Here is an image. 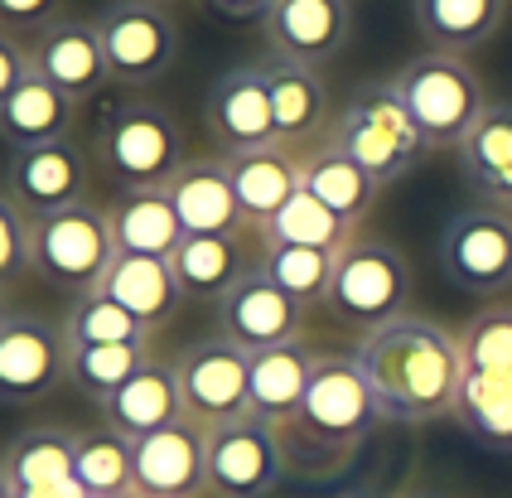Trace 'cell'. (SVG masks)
I'll return each mask as SVG.
<instances>
[{
  "label": "cell",
  "mask_w": 512,
  "mask_h": 498,
  "mask_svg": "<svg viewBox=\"0 0 512 498\" xmlns=\"http://www.w3.org/2000/svg\"><path fill=\"white\" fill-rule=\"evenodd\" d=\"M131 494L136 498H203L208 494V431L189 416L136 440L131 465Z\"/></svg>",
  "instance_id": "obj_16"
},
{
  "label": "cell",
  "mask_w": 512,
  "mask_h": 498,
  "mask_svg": "<svg viewBox=\"0 0 512 498\" xmlns=\"http://www.w3.org/2000/svg\"><path fill=\"white\" fill-rule=\"evenodd\" d=\"M63 329H68V344H145V349L155 344V334L107 291L78 295L73 310L63 315Z\"/></svg>",
  "instance_id": "obj_37"
},
{
  "label": "cell",
  "mask_w": 512,
  "mask_h": 498,
  "mask_svg": "<svg viewBox=\"0 0 512 498\" xmlns=\"http://www.w3.org/2000/svg\"><path fill=\"white\" fill-rule=\"evenodd\" d=\"M29 63L44 83H54L58 92H68L73 102H87L112 83V68L102 54V39L92 20H73L63 15L58 25L29 39Z\"/></svg>",
  "instance_id": "obj_19"
},
{
  "label": "cell",
  "mask_w": 512,
  "mask_h": 498,
  "mask_svg": "<svg viewBox=\"0 0 512 498\" xmlns=\"http://www.w3.org/2000/svg\"><path fill=\"white\" fill-rule=\"evenodd\" d=\"M10 315H15V310H10V300H5V291H0V324L10 320Z\"/></svg>",
  "instance_id": "obj_46"
},
{
  "label": "cell",
  "mask_w": 512,
  "mask_h": 498,
  "mask_svg": "<svg viewBox=\"0 0 512 498\" xmlns=\"http://www.w3.org/2000/svg\"><path fill=\"white\" fill-rule=\"evenodd\" d=\"M353 358L382 407V421L430 426L440 416H455V397L464 382V344L445 324L426 315H401L382 329L358 334Z\"/></svg>",
  "instance_id": "obj_1"
},
{
  "label": "cell",
  "mask_w": 512,
  "mask_h": 498,
  "mask_svg": "<svg viewBox=\"0 0 512 498\" xmlns=\"http://www.w3.org/2000/svg\"><path fill=\"white\" fill-rule=\"evenodd\" d=\"M300 160L305 150H290L281 141L271 146L242 150V155H228V179L232 194L242 204V218L252 233H266V223L290 204V194L300 189Z\"/></svg>",
  "instance_id": "obj_22"
},
{
  "label": "cell",
  "mask_w": 512,
  "mask_h": 498,
  "mask_svg": "<svg viewBox=\"0 0 512 498\" xmlns=\"http://www.w3.org/2000/svg\"><path fill=\"white\" fill-rule=\"evenodd\" d=\"M92 160L121 189H165L184 165V131L170 107L150 97H121L97 121Z\"/></svg>",
  "instance_id": "obj_4"
},
{
  "label": "cell",
  "mask_w": 512,
  "mask_h": 498,
  "mask_svg": "<svg viewBox=\"0 0 512 498\" xmlns=\"http://www.w3.org/2000/svg\"><path fill=\"white\" fill-rule=\"evenodd\" d=\"M334 262H339V252L285 247V242H266V237H261V252H256V271L266 281H276L285 295H295L300 305H324L329 281H334Z\"/></svg>",
  "instance_id": "obj_34"
},
{
  "label": "cell",
  "mask_w": 512,
  "mask_h": 498,
  "mask_svg": "<svg viewBox=\"0 0 512 498\" xmlns=\"http://www.w3.org/2000/svg\"><path fill=\"white\" fill-rule=\"evenodd\" d=\"M73 450H78V431L73 426H29L5 445L0 469L10 479V489H39V484H58L73 479Z\"/></svg>",
  "instance_id": "obj_31"
},
{
  "label": "cell",
  "mask_w": 512,
  "mask_h": 498,
  "mask_svg": "<svg viewBox=\"0 0 512 498\" xmlns=\"http://www.w3.org/2000/svg\"><path fill=\"white\" fill-rule=\"evenodd\" d=\"M107 208H112L116 252H126V257H165L170 262L174 247L184 242L179 213L165 189H121V199Z\"/></svg>",
  "instance_id": "obj_30"
},
{
  "label": "cell",
  "mask_w": 512,
  "mask_h": 498,
  "mask_svg": "<svg viewBox=\"0 0 512 498\" xmlns=\"http://www.w3.org/2000/svg\"><path fill=\"white\" fill-rule=\"evenodd\" d=\"M203 126L223 155H242V150L276 141V117H271V92L261 78V63H237L213 78V88L203 97Z\"/></svg>",
  "instance_id": "obj_15"
},
{
  "label": "cell",
  "mask_w": 512,
  "mask_h": 498,
  "mask_svg": "<svg viewBox=\"0 0 512 498\" xmlns=\"http://www.w3.org/2000/svg\"><path fill=\"white\" fill-rule=\"evenodd\" d=\"M334 498H387V494L372 489V484H358V489H343V494H334Z\"/></svg>",
  "instance_id": "obj_44"
},
{
  "label": "cell",
  "mask_w": 512,
  "mask_h": 498,
  "mask_svg": "<svg viewBox=\"0 0 512 498\" xmlns=\"http://www.w3.org/2000/svg\"><path fill=\"white\" fill-rule=\"evenodd\" d=\"M15 498H92L78 479H58V484H39V489H15Z\"/></svg>",
  "instance_id": "obj_43"
},
{
  "label": "cell",
  "mask_w": 512,
  "mask_h": 498,
  "mask_svg": "<svg viewBox=\"0 0 512 498\" xmlns=\"http://www.w3.org/2000/svg\"><path fill=\"white\" fill-rule=\"evenodd\" d=\"M63 5L68 0H0V30L29 44L34 34H44L49 25L63 20Z\"/></svg>",
  "instance_id": "obj_40"
},
{
  "label": "cell",
  "mask_w": 512,
  "mask_h": 498,
  "mask_svg": "<svg viewBox=\"0 0 512 498\" xmlns=\"http://www.w3.org/2000/svg\"><path fill=\"white\" fill-rule=\"evenodd\" d=\"M411 305V266L387 237H363L353 233L339 247L334 262V281L324 295V310L339 324L368 334L406 315Z\"/></svg>",
  "instance_id": "obj_7"
},
{
  "label": "cell",
  "mask_w": 512,
  "mask_h": 498,
  "mask_svg": "<svg viewBox=\"0 0 512 498\" xmlns=\"http://www.w3.org/2000/svg\"><path fill=\"white\" fill-rule=\"evenodd\" d=\"M300 184H305L329 213H339L348 228H358V223L368 218V208L377 204V194H382L377 179H372L363 165H353L334 141H319L314 150H305Z\"/></svg>",
  "instance_id": "obj_29"
},
{
  "label": "cell",
  "mask_w": 512,
  "mask_h": 498,
  "mask_svg": "<svg viewBox=\"0 0 512 498\" xmlns=\"http://www.w3.org/2000/svg\"><path fill=\"white\" fill-rule=\"evenodd\" d=\"M29 257H34V276L44 286L73 295V300L102 291L116 262L112 208L83 199L73 208L29 218Z\"/></svg>",
  "instance_id": "obj_6"
},
{
  "label": "cell",
  "mask_w": 512,
  "mask_h": 498,
  "mask_svg": "<svg viewBox=\"0 0 512 498\" xmlns=\"http://www.w3.org/2000/svg\"><path fill=\"white\" fill-rule=\"evenodd\" d=\"M131 465H136V440L112 431L107 421L78 431L73 450V479L87 494H131Z\"/></svg>",
  "instance_id": "obj_35"
},
{
  "label": "cell",
  "mask_w": 512,
  "mask_h": 498,
  "mask_svg": "<svg viewBox=\"0 0 512 498\" xmlns=\"http://www.w3.org/2000/svg\"><path fill=\"white\" fill-rule=\"evenodd\" d=\"M155 353L145 344H73V358H68V382L83 392L87 402L107 407L126 382L141 373Z\"/></svg>",
  "instance_id": "obj_33"
},
{
  "label": "cell",
  "mask_w": 512,
  "mask_h": 498,
  "mask_svg": "<svg viewBox=\"0 0 512 498\" xmlns=\"http://www.w3.org/2000/svg\"><path fill=\"white\" fill-rule=\"evenodd\" d=\"M213 15H223L232 25H266V15H271V5L276 0H203Z\"/></svg>",
  "instance_id": "obj_42"
},
{
  "label": "cell",
  "mask_w": 512,
  "mask_h": 498,
  "mask_svg": "<svg viewBox=\"0 0 512 498\" xmlns=\"http://www.w3.org/2000/svg\"><path fill=\"white\" fill-rule=\"evenodd\" d=\"M174 378H179L184 416L203 431L252 416V353L237 349L223 334L184 344L174 353Z\"/></svg>",
  "instance_id": "obj_9"
},
{
  "label": "cell",
  "mask_w": 512,
  "mask_h": 498,
  "mask_svg": "<svg viewBox=\"0 0 512 498\" xmlns=\"http://www.w3.org/2000/svg\"><path fill=\"white\" fill-rule=\"evenodd\" d=\"M440 271L469 295H503L512 286V208L469 204L440 233Z\"/></svg>",
  "instance_id": "obj_11"
},
{
  "label": "cell",
  "mask_w": 512,
  "mask_h": 498,
  "mask_svg": "<svg viewBox=\"0 0 512 498\" xmlns=\"http://www.w3.org/2000/svg\"><path fill=\"white\" fill-rule=\"evenodd\" d=\"M92 498H136V494H92Z\"/></svg>",
  "instance_id": "obj_48"
},
{
  "label": "cell",
  "mask_w": 512,
  "mask_h": 498,
  "mask_svg": "<svg viewBox=\"0 0 512 498\" xmlns=\"http://www.w3.org/2000/svg\"><path fill=\"white\" fill-rule=\"evenodd\" d=\"M10 199L25 208L29 218H44L58 208L83 204L92 194V150L68 136L34 150H10V170H5Z\"/></svg>",
  "instance_id": "obj_13"
},
{
  "label": "cell",
  "mask_w": 512,
  "mask_h": 498,
  "mask_svg": "<svg viewBox=\"0 0 512 498\" xmlns=\"http://www.w3.org/2000/svg\"><path fill=\"white\" fill-rule=\"evenodd\" d=\"M459 175L479 194V204L512 208V107L493 102L484 121L469 131V141L455 150Z\"/></svg>",
  "instance_id": "obj_26"
},
{
  "label": "cell",
  "mask_w": 512,
  "mask_h": 498,
  "mask_svg": "<svg viewBox=\"0 0 512 498\" xmlns=\"http://www.w3.org/2000/svg\"><path fill=\"white\" fill-rule=\"evenodd\" d=\"M102 421L131 440L179 426L184 421V397H179V378H174V358H150L141 373L102 407Z\"/></svg>",
  "instance_id": "obj_23"
},
{
  "label": "cell",
  "mask_w": 512,
  "mask_h": 498,
  "mask_svg": "<svg viewBox=\"0 0 512 498\" xmlns=\"http://www.w3.org/2000/svg\"><path fill=\"white\" fill-rule=\"evenodd\" d=\"M174 213H179V228L184 237H213V233H252L242 204L232 194L228 179V155H189L174 179L165 184Z\"/></svg>",
  "instance_id": "obj_20"
},
{
  "label": "cell",
  "mask_w": 512,
  "mask_h": 498,
  "mask_svg": "<svg viewBox=\"0 0 512 498\" xmlns=\"http://www.w3.org/2000/svg\"><path fill=\"white\" fill-rule=\"evenodd\" d=\"M285 474L281 426L242 416L208 431V498H271Z\"/></svg>",
  "instance_id": "obj_12"
},
{
  "label": "cell",
  "mask_w": 512,
  "mask_h": 498,
  "mask_svg": "<svg viewBox=\"0 0 512 498\" xmlns=\"http://www.w3.org/2000/svg\"><path fill=\"white\" fill-rule=\"evenodd\" d=\"M25 271H34V257H29V213L10 199V189H0V291L25 281Z\"/></svg>",
  "instance_id": "obj_39"
},
{
  "label": "cell",
  "mask_w": 512,
  "mask_h": 498,
  "mask_svg": "<svg viewBox=\"0 0 512 498\" xmlns=\"http://www.w3.org/2000/svg\"><path fill=\"white\" fill-rule=\"evenodd\" d=\"M329 141H334L353 165H363V170L377 179V189L406 179L430 155L426 136L416 131V121L406 112V102L397 97L392 78H387V83H363V88L353 92V97L343 102V112L334 117Z\"/></svg>",
  "instance_id": "obj_5"
},
{
  "label": "cell",
  "mask_w": 512,
  "mask_h": 498,
  "mask_svg": "<svg viewBox=\"0 0 512 498\" xmlns=\"http://www.w3.org/2000/svg\"><path fill=\"white\" fill-rule=\"evenodd\" d=\"M411 20L430 49L469 54L503 30L508 0H411Z\"/></svg>",
  "instance_id": "obj_28"
},
{
  "label": "cell",
  "mask_w": 512,
  "mask_h": 498,
  "mask_svg": "<svg viewBox=\"0 0 512 498\" xmlns=\"http://www.w3.org/2000/svg\"><path fill=\"white\" fill-rule=\"evenodd\" d=\"M459 344L469 373L512 378V305H488L484 315H474Z\"/></svg>",
  "instance_id": "obj_38"
},
{
  "label": "cell",
  "mask_w": 512,
  "mask_h": 498,
  "mask_svg": "<svg viewBox=\"0 0 512 498\" xmlns=\"http://www.w3.org/2000/svg\"><path fill=\"white\" fill-rule=\"evenodd\" d=\"M102 291L112 295L116 305H126L150 334H160L184 305L179 276H174V266L165 257H126V252H116Z\"/></svg>",
  "instance_id": "obj_25"
},
{
  "label": "cell",
  "mask_w": 512,
  "mask_h": 498,
  "mask_svg": "<svg viewBox=\"0 0 512 498\" xmlns=\"http://www.w3.org/2000/svg\"><path fill=\"white\" fill-rule=\"evenodd\" d=\"M261 34L271 54L324 68L353 39V0H276Z\"/></svg>",
  "instance_id": "obj_18"
},
{
  "label": "cell",
  "mask_w": 512,
  "mask_h": 498,
  "mask_svg": "<svg viewBox=\"0 0 512 498\" xmlns=\"http://www.w3.org/2000/svg\"><path fill=\"white\" fill-rule=\"evenodd\" d=\"M0 498H15V489H10V479H5V469H0Z\"/></svg>",
  "instance_id": "obj_47"
},
{
  "label": "cell",
  "mask_w": 512,
  "mask_h": 498,
  "mask_svg": "<svg viewBox=\"0 0 512 498\" xmlns=\"http://www.w3.org/2000/svg\"><path fill=\"white\" fill-rule=\"evenodd\" d=\"M382 407L353 353H319V368L300 411L281 426L285 465L300 479H324L353 460V450L377 431Z\"/></svg>",
  "instance_id": "obj_2"
},
{
  "label": "cell",
  "mask_w": 512,
  "mask_h": 498,
  "mask_svg": "<svg viewBox=\"0 0 512 498\" xmlns=\"http://www.w3.org/2000/svg\"><path fill=\"white\" fill-rule=\"evenodd\" d=\"M68 329L39 310H15L0 324V407H34L68 382Z\"/></svg>",
  "instance_id": "obj_10"
},
{
  "label": "cell",
  "mask_w": 512,
  "mask_h": 498,
  "mask_svg": "<svg viewBox=\"0 0 512 498\" xmlns=\"http://www.w3.org/2000/svg\"><path fill=\"white\" fill-rule=\"evenodd\" d=\"M160 5H179V0H160Z\"/></svg>",
  "instance_id": "obj_49"
},
{
  "label": "cell",
  "mask_w": 512,
  "mask_h": 498,
  "mask_svg": "<svg viewBox=\"0 0 512 498\" xmlns=\"http://www.w3.org/2000/svg\"><path fill=\"white\" fill-rule=\"evenodd\" d=\"M397 498H450V494H440V489H401Z\"/></svg>",
  "instance_id": "obj_45"
},
{
  "label": "cell",
  "mask_w": 512,
  "mask_h": 498,
  "mask_svg": "<svg viewBox=\"0 0 512 498\" xmlns=\"http://www.w3.org/2000/svg\"><path fill=\"white\" fill-rule=\"evenodd\" d=\"M261 78L271 92V117H276V141L290 150H314L329 141L334 131V107H329V88L324 73L310 63L266 54L261 59Z\"/></svg>",
  "instance_id": "obj_17"
},
{
  "label": "cell",
  "mask_w": 512,
  "mask_h": 498,
  "mask_svg": "<svg viewBox=\"0 0 512 498\" xmlns=\"http://www.w3.org/2000/svg\"><path fill=\"white\" fill-rule=\"evenodd\" d=\"M29 73H34V63H29V44L0 30V107L10 102V92L20 88Z\"/></svg>",
  "instance_id": "obj_41"
},
{
  "label": "cell",
  "mask_w": 512,
  "mask_h": 498,
  "mask_svg": "<svg viewBox=\"0 0 512 498\" xmlns=\"http://www.w3.org/2000/svg\"><path fill=\"white\" fill-rule=\"evenodd\" d=\"M392 88L430 150H459L493 107L479 68L464 54H445V49H426L411 63H401L392 73Z\"/></svg>",
  "instance_id": "obj_3"
},
{
  "label": "cell",
  "mask_w": 512,
  "mask_h": 498,
  "mask_svg": "<svg viewBox=\"0 0 512 498\" xmlns=\"http://www.w3.org/2000/svg\"><path fill=\"white\" fill-rule=\"evenodd\" d=\"M92 25L121 88H150L179 63V20L160 0H107Z\"/></svg>",
  "instance_id": "obj_8"
},
{
  "label": "cell",
  "mask_w": 512,
  "mask_h": 498,
  "mask_svg": "<svg viewBox=\"0 0 512 498\" xmlns=\"http://www.w3.org/2000/svg\"><path fill=\"white\" fill-rule=\"evenodd\" d=\"M353 233H358V228H348L339 213H329V208L300 184V189L290 194V204L266 223L261 237H266V242H285V247H324V252H339Z\"/></svg>",
  "instance_id": "obj_36"
},
{
  "label": "cell",
  "mask_w": 512,
  "mask_h": 498,
  "mask_svg": "<svg viewBox=\"0 0 512 498\" xmlns=\"http://www.w3.org/2000/svg\"><path fill=\"white\" fill-rule=\"evenodd\" d=\"M256 252H261V233H213V237H184L174 247V276L184 300H203L218 305L223 295L247 281L256 271Z\"/></svg>",
  "instance_id": "obj_21"
},
{
  "label": "cell",
  "mask_w": 512,
  "mask_h": 498,
  "mask_svg": "<svg viewBox=\"0 0 512 498\" xmlns=\"http://www.w3.org/2000/svg\"><path fill=\"white\" fill-rule=\"evenodd\" d=\"M213 310H218V334L223 339H232L237 349H247V353H266V349H281V344H300L305 339V310L310 305H300L276 281H266L261 271H252Z\"/></svg>",
  "instance_id": "obj_14"
},
{
  "label": "cell",
  "mask_w": 512,
  "mask_h": 498,
  "mask_svg": "<svg viewBox=\"0 0 512 498\" xmlns=\"http://www.w3.org/2000/svg\"><path fill=\"white\" fill-rule=\"evenodd\" d=\"M455 421L469 431L474 445H484L493 455H512V378L493 373H469L459 382Z\"/></svg>",
  "instance_id": "obj_32"
},
{
  "label": "cell",
  "mask_w": 512,
  "mask_h": 498,
  "mask_svg": "<svg viewBox=\"0 0 512 498\" xmlns=\"http://www.w3.org/2000/svg\"><path fill=\"white\" fill-rule=\"evenodd\" d=\"M319 353L314 344H281V349H266V353H252V416L271 421V426H285L305 392H310V378L319 368Z\"/></svg>",
  "instance_id": "obj_27"
},
{
  "label": "cell",
  "mask_w": 512,
  "mask_h": 498,
  "mask_svg": "<svg viewBox=\"0 0 512 498\" xmlns=\"http://www.w3.org/2000/svg\"><path fill=\"white\" fill-rule=\"evenodd\" d=\"M73 117L78 102L54 83H44L39 73H29L20 88L10 92V102L0 107V146L5 150H34L49 141H68L73 136Z\"/></svg>",
  "instance_id": "obj_24"
}]
</instances>
